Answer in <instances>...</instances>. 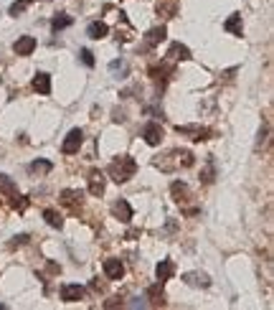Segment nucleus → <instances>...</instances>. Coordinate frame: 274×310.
<instances>
[{
  "mask_svg": "<svg viewBox=\"0 0 274 310\" xmlns=\"http://www.w3.org/2000/svg\"><path fill=\"white\" fill-rule=\"evenodd\" d=\"M117 305H122V300H120V297H112V300H107V302H104V307H117Z\"/></svg>",
  "mask_w": 274,
  "mask_h": 310,
  "instance_id": "473e14b6",
  "label": "nucleus"
},
{
  "mask_svg": "<svg viewBox=\"0 0 274 310\" xmlns=\"http://www.w3.org/2000/svg\"><path fill=\"white\" fill-rule=\"evenodd\" d=\"M104 275H107L109 280H122L125 264H122L120 259H104Z\"/></svg>",
  "mask_w": 274,
  "mask_h": 310,
  "instance_id": "ddd939ff",
  "label": "nucleus"
},
{
  "mask_svg": "<svg viewBox=\"0 0 274 310\" xmlns=\"http://www.w3.org/2000/svg\"><path fill=\"white\" fill-rule=\"evenodd\" d=\"M61 206H66L71 214H79L82 211V204H84V193L82 191H71V188H66V191H61Z\"/></svg>",
  "mask_w": 274,
  "mask_h": 310,
  "instance_id": "7ed1b4c3",
  "label": "nucleus"
},
{
  "mask_svg": "<svg viewBox=\"0 0 274 310\" xmlns=\"http://www.w3.org/2000/svg\"><path fill=\"white\" fill-rule=\"evenodd\" d=\"M142 137H145L147 145H160V140H163V127H160L158 122H147L145 130H142Z\"/></svg>",
  "mask_w": 274,
  "mask_h": 310,
  "instance_id": "1a4fd4ad",
  "label": "nucleus"
},
{
  "mask_svg": "<svg viewBox=\"0 0 274 310\" xmlns=\"http://www.w3.org/2000/svg\"><path fill=\"white\" fill-rule=\"evenodd\" d=\"M74 23V18L71 16H66V13H59V16H54V21H51V28L54 31H61V28H69Z\"/></svg>",
  "mask_w": 274,
  "mask_h": 310,
  "instance_id": "393cba45",
  "label": "nucleus"
},
{
  "mask_svg": "<svg viewBox=\"0 0 274 310\" xmlns=\"http://www.w3.org/2000/svg\"><path fill=\"white\" fill-rule=\"evenodd\" d=\"M178 11V3L175 0H170V3H158V13H165V18H173Z\"/></svg>",
  "mask_w": 274,
  "mask_h": 310,
  "instance_id": "a878e982",
  "label": "nucleus"
},
{
  "mask_svg": "<svg viewBox=\"0 0 274 310\" xmlns=\"http://www.w3.org/2000/svg\"><path fill=\"white\" fill-rule=\"evenodd\" d=\"M26 6H28L26 0H18V3H13V6H11V16H16V18H18V16L26 11Z\"/></svg>",
  "mask_w": 274,
  "mask_h": 310,
  "instance_id": "7c9ffc66",
  "label": "nucleus"
},
{
  "mask_svg": "<svg viewBox=\"0 0 274 310\" xmlns=\"http://www.w3.org/2000/svg\"><path fill=\"white\" fill-rule=\"evenodd\" d=\"M145 297L150 300V305H165V292H163V282H155V285H150L147 287V292H145Z\"/></svg>",
  "mask_w": 274,
  "mask_h": 310,
  "instance_id": "4468645a",
  "label": "nucleus"
},
{
  "mask_svg": "<svg viewBox=\"0 0 274 310\" xmlns=\"http://www.w3.org/2000/svg\"><path fill=\"white\" fill-rule=\"evenodd\" d=\"M0 193H3L6 199H13V196H18V186L8 178V176H3L0 173Z\"/></svg>",
  "mask_w": 274,
  "mask_h": 310,
  "instance_id": "412c9836",
  "label": "nucleus"
},
{
  "mask_svg": "<svg viewBox=\"0 0 274 310\" xmlns=\"http://www.w3.org/2000/svg\"><path fill=\"white\" fill-rule=\"evenodd\" d=\"M183 282L190 287H211V280L203 272H188V275H183Z\"/></svg>",
  "mask_w": 274,
  "mask_h": 310,
  "instance_id": "dca6fc26",
  "label": "nucleus"
},
{
  "mask_svg": "<svg viewBox=\"0 0 274 310\" xmlns=\"http://www.w3.org/2000/svg\"><path fill=\"white\" fill-rule=\"evenodd\" d=\"M135 171H137V163L130 158V155H120V158H114L107 168V173L114 183H127L135 176Z\"/></svg>",
  "mask_w": 274,
  "mask_h": 310,
  "instance_id": "f03ea898",
  "label": "nucleus"
},
{
  "mask_svg": "<svg viewBox=\"0 0 274 310\" xmlns=\"http://www.w3.org/2000/svg\"><path fill=\"white\" fill-rule=\"evenodd\" d=\"M82 142H84V132H82V130H71V132L66 135L64 145H61V152H64V155H74V152H79Z\"/></svg>",
  "mask_w": 274,
  "mask_h": 310,
  "instance_id": "39448f33",
  "label": "nucleus"
},
{
  "mask_svg": "<svg viewBox=\"0 0 274 310\" xmlns=\"http://www.w3.org/2000/svg\"><path fill=\"white\" fill-rule=\"evenodd\" d=\"M112 214H114L120 221H125V224L132 221V206H130L125 199H117V201L112 204Z\"/></svg>",
  "mask_w": 274,
  "mask_h": 310,
  "instance_id": "9b49d317",
  "label": "nucleus"
},
{
  "mask_svg": "<svg viewBox=\"0 0 274 310\" xmlns=\"http://www.w3.org/2000/svg\"><path fill=\"white\" fill-rule=\"evenodd\" d=\"M188 59H190L188 46H183V44H173V46L168 49V61H188Z\"/></svg>",
  "mask_w": 274,
  "mask_h": 310,
  "instance_id": "f3484780",
  "label": "nucleus"
},
{
  "mask_svg": "<svg viewBox=\"0 0 274 310\" xmlns=\"http://www.w3.org/2000/svg\"><path fill=\"white\" fill-rule=\"evenodd\" d=\"M87 181H89V193H92V196H102V193H104L107 178H104V173H102V171H92Z\"/></svg>",
  "mask_w": 274,
  "mask_h": 310,
  "instance_id": "6e6552de",
  "label": "nucleus"
},
{
  "mask_svg": "<svg viewBox=\"0 0 274 310\" xmlns=\"http://www.w3.org/2000/svg\"><path fill=\"white\" fill-rule=\"evenodd\" d=\"M33 89L38 94H51V76L49 74H36L33 76Z\"/></svg>",
  "mask_w": 274,
  "mask_h": 310,
  "instance_id": "aec40b11",
  "label": "nucleus"
},
{
  "mask_svg": "<svg viewBox=\"0 0 274 310\" xmlns=\"http://www.w3.org/2000/svg\"><path fill=\"white\" fill-rule=\"evenodd\" d=\"M223 28L228 31V33H233V36H241L244 33V23H241V16H228L226 18V23H223Z\"/></svg>",
  "mask_w": 274,
  "mask_h": 310,
  "instance_id": "4be33fe9",
  "label": "nucleus"
},
{
  "mask_svg": "<svg viewBox=\"0 0 274 310\" xmlns=\"http://www.w3.org/2000/svg\"><path fill=\"white\" fill-rule=\"evenodd\" d=\"M33 49H36V38H33V36H21V38L13 44V51H16L18 56H31Z\"/></svg>",
  "mask_w": 274,
  "mask_h": 310,
  "instance_id": "9d476101",
  "label": "nucleus"
},
{
  "mask_svg": "<svg viewBox=\"0 0 274 310\" xmlns=\"http://www.w3.org/2000/svg\"><path fill=\"white\" fill-rule=\"evenodd\" d=\"M155 275H158V280H160V282L170 280V277L175 275V262H173V259H163V262L155 267Z\"/></svg>",
  "mask_w": 274,
  "mask_h": 310,
  "instance_id": "a211bd4d",
  "label": "nucleus"
},
{
  "mask_svg": "<svg viewBox=\"0 0 274 310\" xmlns=\"http://www.w3.org/2000/svg\"><path fill=\"white\" fill-rule=\"evenodd\" d=\"M107 33H109V28H107V23H102V21H94V23H89V26H87V36H89V38H94V41L104 38Z\"/></svg>",
  "mask_w": 274,
  "mask_h": 310,
  "instance_id": "6ab92c4d",
  "label": "nucleus"
},
{
  "mask_svg": "<svg viewBox=\"0 0 274 310\" xmlns=\"http://www.w3.org/2000/svg\"><path fill=\"white\" fill-rule=\"evenodd\" d=\"M203 183L208 186V183H213V178H216V166H213V161H208V166H206V171H203Z\"/></svg>",
  "mask_w": 274,
  "mask_h": 310,
  "instance_id": "bb28decb",
  "label": "nucleus"
},
{
  "mask_svg": "<svg viewBox=\"0 0 274 310\" xmlns=\"http://www.w3.org/2000/svg\"><path fill=\"white\" fill-rule=\"evenodd\" d=\"M44 219H46V224L54 226V229H61V226H64V216H61L56 209H46V211H44Z\"/></svg>",
  "mask_w": 274,
  "mask_h": 310,
  "instance_id": "b1692460",
  "label": "nucleus"
},
{
  "mask_svg": "<svg viewBox=\"0 0 274 310\" xmlns=\"http://www.w3.org/2000/svg\"><path fill=\"white\" fill-rule=\"evenodd\" d=\"M26 242H28V234H21V237H16V239H13L8 247H11V249H16V247H23Z\"/></svg>",
  "mask_w": 274,
  "mask_h": 310,
  "instance_id": "2f4dec72",
  "label": "nucleus"
},
{
  "mask_svg": "<svg viewBox=\"0 0 274 310\" xmlns=\"http://www.w3.org/2000/svg\"><path fill=\"white\" fill-rule=\"evenodd\" d=\"M13 209H16V211H26V209H28V199H23V196H13Z\"/></svg>",
  "mask_w": 274,
  "mask_h": 310,
  "instance_id": "c756f323",
  "label": "nucleus"
},
{
  "mask_svg": "<svg viewBox=\"0 0 274 310\" xmlns=\"http://www.w3.org/2000/svg\"><path fill=\"white\" fill-rule=\"evenodd\" d=\"M26 3H33V0H26Z\"/></svg>",
  "mask_w": 274,
  "mask_h": 310,
  "instance_id": "c9c22d12",
  "label": "nucleus"
},
{
  "mask_svg": "<svg viewBox=\"0 0 274 310\" xmlns=\"http://www.w3.org/2000/svg\"><path fill=\"white\" fill-rule=\"evenodd\" d=\"M170 193H173V199H175V204H185L188 199H190V188L183 183V181H175L173 186H170Z\"/></svg>",
  "mask_w": 274,
  "mask_h": 310,
  "instance_id": "2eb2a0df",
  "label": "nucleus"
},
{
  "mask_svg": "<svg viewBox=\"0 0 274 310\" xmlns=\"http://www.w3.org/2000/svg\"><path fill=\"white\" fill-rule=\"evenodd\" d=\"M112 120H114V122H122V120H125V114H122V112H120V109H117V112H114V117H112Z\"/></svg>",
  "mask_w": 274,
  "mask_h": 310,
  "instance_id": "72a5a7b5",
  "label": "nucleus"
},
{
  "mask_svg": "<svg viewBox=\"0 0 274 310\" xmlns=\"http://www.w3.org/2000/svg\"><path fill=\"white\" fill-rule=\"evenodd\" d=\"M79 56H82V64H84V66H89V69L94 66V54H92L89 49H82V54H79Z\"/></svg>",
  "mask_w": 274,
  "mask_h": 310,
  "instance_id": "c85d7f7f",
  "label": "nucleus"
},
{
  "mask_svg": "<svg viewBox=\"0 0 274 310\" xmlns=\"http://www.w3.org/2000/svg\"><path fill=\"white\" fill-rule=\"evenodd\" d=\"M175 132H178V135H190V140H195V142L208 140V135H211L206 127H198V125H178Z\"/></svg>",
  "mask_w": 274,
  "mask_h": 310,
  "instance_id": "0eeeda50",
  "label": "nucleus"
},
{
  "mask_svg": "<svg viewBox=\"0 0 274 310\" xmlns=\"http://www.w3.org/2000/svg\"><path fill=\"white\" fill-rule=\"evenodd\" d=\"M51 161H33L31 166H28V173H33V176H46V173H51Z\"/></svg>",
  "mask_w": 274,
  "mask_h": 310,
  "instance_id": "5701e85b",
  "label": "nucleus"
},
{
  "mask_svg": "<svg viewBox=\"0 0 274 310\" xmlns=\"http://www.w3.org/2000/svg\"><path fill=\"white\" fill-rule=\"evenodd\" d=\"M109 71H112V74H120V76H127L130 69H127L125 61H112V64H109Z\"/></svg>",
  "mask_w": 274,
  "mask_h": 310,
  "instance_id": "cd10ccee",
  "label": "nucleus"
},
{
  "mask_svg": "<svg viewBox=\"0 0 274 310\" xmlns=\"http://www.w3.org/2000/svg\"><path fill=\"white\" fill-rule=\"evenodd\" d=\"M165 36H168V28H165V26H158V28L147 31L145 44H142V49H140V51H152V49H155L160 41H165Z\"/></svg>",
  "mask_w": 274,
  "mask_h": 310,
  "instance_id": "423d86ee",
  "label": "nucleus"
},
{
  "mask_svg": "<svg viewBox=\"0 0 274 310\" xmlns=\"http://www.w3.org/2000/svg\"><path fill=\"white\" fill-rule=\"evenodd\" d=\"M170 74H173V66H170V61H163L160 66H152V69H150V76H152V82H155V87H158L160 92L165 89V84H168Z\"/></svg>",
  "mask_w": 274,
  "mask_h": 310,
  "instance_id": "20e7f679",
  "label": "nucleus"
},
{
  "mask_svg": "<svg viewBox=\"0 0 274 310\" xmlns=\"http://www.w3.org/2000/svg\"><path fill=\"white\" fill-rule=\"evenodd\" d=\"M87 295V290L82 287V285H64L61 287V300L64 302H76V300H82Z\"/></svg>",
  "mask_w": 274,
  "mask_h": 310,
  "instance_id": "f8f14e48",
  "label": "nucleus"
},
{
  "mask_svg": "<svg viewBox=\"0 0 274 310\" xmlns=\"http://www.w3.org/2000/svg\"><path fill=\"white\" fill-rule=\"evenodd\" d=\"M195 161H193V152L190 150H170L168 155H158L155 161V168H160L163 173H170V171H178V168H190Z\"/></svg>",
  "mask_w": 274,
  "mask_h": 310,
  "instance_id": "f257e3e1",
  "label": "nucleus"
},
{
  "mask_svg": "<svg viewBox=\"0 0 274 310\" xmlns=\"http://www.w3.org/2000/svg\"><path fill=\"white\" fill-rule=\"evenodd\" d=\"M3 307H6V305H3V302H0V310H3Z\"/></svg>",
  "mask_w": 274,
  "mask_h": 310,
  "instance_id": "f704fd0d",
  "label": "nucleus"
}]
</instances>
